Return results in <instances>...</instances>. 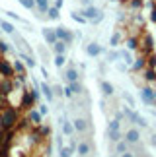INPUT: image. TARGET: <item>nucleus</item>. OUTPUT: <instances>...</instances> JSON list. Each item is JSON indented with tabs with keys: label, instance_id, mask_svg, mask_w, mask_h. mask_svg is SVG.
Instances as JSON below:
<instances>
[{
	"label": "nucleus",
	"instance_id": "dca6fc26",
	"mask_svg": "<svg viewBox=\"0 0 156 157\" xmlns=\"http://www.w3.org/2000/svg\"><path fill=\"white\" fill-rule=\"evenodd\" d=\"M72 124H74V130L76 132H80V134H86L88 132V118H82V117H76L74 120H72Z\"/></svg>",
	"mask_w": 156,
	"mask_h": 157
},
{
	"label": "nucleus",
	"instance_id": "f3484780",
	"mask_svg": "<svg viewBox=\"0 0 156 157\" xmlns=\"http://www.w3.org/2000/svg\"><path fill=\"white\" fill-rule=\"evenodd\" d=\"M154 51V39L150 35H145V39H142V54L148 56V54H152Z\"/></svg>",
	"mask_w": 156,
	"mask_h": 157
},
{
	"label": "nucleus",
	"instance_id": "8fccbe9b",
	"mask_svg": "<svg viewBox=\"0 0 156 157\" xmlns=\"http://www.w3.org/2000/svg\"><path fill=\"white\" fill-rule=\"evenodd\" d=\"M150 21L156 23V4L152 6V10H150Z\"/></svg>",
	"mask_w": 156,
	"mask_h": 157
},
{
	"label": "nucleus",
	"instance_id": "a211bd4d",
	"mask_svg": "<svg viewBox=\"0 0 156 157\" xmlns=\"http://www.w3.org/2000/svg\"><path fill=\"white\" fill-rule=\"evenodd\" d=\"M146 68V56L142 54V56H139V58H135V62L131 64V72H142Z\"/></svg>",
	"mask_w": 156,
	"mask_h": 157
},
{
	"label": "nucleus",
	"instance_id": "4c0bfd02",
	"mask_svg": "<svg viewBox=\"0 0 156 157\" xmlns=\"http://www.w3.org/2000/svg\"><path fill=\"white\" fill-rule=\"evenodd\" d=\"M12 51V47H10V43H6V41H2L0 39V56H6Z\"/></svg>",
	"mask_w": 156,
	"mask_h": 157
},
{
	"label": "nucleus",
	"instance_id": "7c9ffc66",
	"mask_svg": "<svg viewBox=\"0 0 156 157\" xmlns=\"http://www.w3.org/2000/svg\"><path fill=\"white\" fill-rule=\"evenodd\" d=\"M53 64H55L57 68H64V64H67V54H55Z\"/></svg>",
	"mask_w": 156,
	"mask_h": 157
},
{
	"label": "nucleus",
	"instance_id": "37998d69",
	"mask_svg": "<svg viewBox=\"0 0 156 157\" xmlns=\"http://www.w3.org/2000/svg\"><path fill=\"white\" fill-rule=\"evenodd\" d=\"M6 16L12 17V20H16V21H20V23H26V25H27V21H23V20H22V17L18 16V14H14V12H6Z\"/></svg>",
	"mask_w": 156,
	"mask_h": 157
},
{
	"label": "nucleus",
	"instance_id": "a878e982",
	"mask_svg": "<svg viewBox=\"0 0 156 157\" xmlns=\"http://www.w3.org/2000/svg\"><path fill=\"white\" fill-rule=\"evenodd\" d=\"M142 78H145V82H148V83L156 82V70L154 68H145L142 70Z\"/></svg>",
	"mask_w": 156,
	"mask_h": 157
},
{
	"label": "nucleus",
	"instance_id": "423d86ee",
	"mask_svg": "<svg viewBox=\"0 0 156 157\" xmlns=\"http://www.w3.org/2000/svg\"><path fill=\"white\" fill-rule=\"evenodd\" d=\"M101 14H104V12H101V10H98V8H96L94 4H90V6H86V8H82V16L86 17V20H88L90 23H92L94 20H98V17H100Z\"/></svg>",
	"mask_w": 156,
	"mask_h": 157
},
{
	"label": "nucleus",
	"instance_id": "864d4df0",
	"mask_svg": "<svg viewBox=\"0 0 156 157\" xmlns=\"http://www.w3.org/2000/svg\"><path fill=\"white\" fill-rule=\"evenodd\" d=\"M80 4H82V8H86V6L92 4V0H80Z\"/></svg>",
	"mask_w": 156,
	"mask_h": 157
},
{
	"label": "nucleus",
	"instance_id": "0eeeda50",
	"mask_svg": "<svg viewBox=\"0 0 156 157\" xmlns=\"http://www.w3.org/2000/svg\"><path fill=\"white\" fill-rule=\"evenodd\" d=\"M41 35H43V41H45V45H49V47H53L57 43V31L55 29H51V27H41Z\"/></svg>",
	"mask_w": 156,
	"mask_h": 157
},
{
	"label": "nucleus",
	"instance_id": "bb28decb",
	"mask_svg": "<svg viewBox=\"0 0 156 157\" xmlns=\"http://www.w3.org/2000/svg\"><path fill=\"white\" fill-rule=\"evenodd\" d=\"M49 6H51V0H35V8H37V12H41V14H47Z\"/></svg>",
	"mask_w": 156,
	"mask_h": 157
},
{
	"label": "nucleus",
	"instance_id": "6e6d98bb",
	"mask_svg": "<svg viewBox=\"0 0 156 157\" xmlns=\"http://www.w3.org/2000/svg\"><path fill=\"white\" fill-rule=\"evenodd\" d=\"M119 157H135V153H131V151H125V153H121Z\"/></svg>",
	"mask_w": 156,
	"mask_h": 157
},
{
	"label": "nucleus",
	"instance_id": "58836bf2",
	"mask_svg": "<svg viewBox=\"0 0 156 157\" xmlns=\"http://www.w3.org/2000/svg\"><path fill=\"white\" fill-rule=\"evenodd\" d=\"M63 97H64V99H68V101H72V99H74V91L70 89V86H68V83L63 87Z\"/></svg>",
	"mask_w": 156,
	"mask_h": 157
},
{
	"label": "nucleus",
	"instance_id": "412c9836",
	"mask_svg": "<svg viewBox=\"0 0 156 157\" xmlns=\"http://www.w3.org/2000/svg\"><path fill=\"white\" fill-rule=\"evenodd\" d=\"M76 151H78V155H80V157H88V155H90V142L82 140V142L76 146Z\"/></svg>",
	"mask_w": 156,
	"mask_h": 157
},
{
	"label": "nucleus",
	"instance_id": "f704fd0d",
	"mask_svg": "<svg viewBox=\"0 0 156 157\" xmlns=\"http://www.w3.org/2000/svg\"><path fill=\"white\" fill-rule=\"evenodd\" d=\"M119 130H121V120H117V118L109 120V124H107V132H119Z\"/></svg>",
	"mask_w": 156,
	"mask_h": 157
},
{
	"label": "nucleus",
	"instance_id": "680f3d73",
	"mask_svg": "<svg viewBox=\"0 0 156 157\" xmlns=\"http://www.w3.org/2000/svg\"><path fill=\"white\" fill-rule=\"evenodd\" d=\"M154 97H156V89H154Z\"/></svg>",
	"mask_w": 156,
	"mask_h": 157
},
{
	"label": "nucleus",
	"instance_id": "393cba45",
	"mask_svg": "<svg viewBox=\"0 0 156 157\" xmlns=\"http://www.w3.org/2000/svg\"><path fill=\"white\" fill-rule=\"evenodd\" d=\"M47 20H51V21L61 20V10L55 8V6H49V10H47Z\"/></svg>",
	"mask_w": 156,
	"mask_h": 157
},
{
	"label": "nucleus",
	"instance_id": "1a4fd4ad",
	"mask_svg": "<svg viewBox=\"0 0 156 157\" xmlns=\"http://www.w3.org/2000/svg\"><path fill=\"white\" fill-rule=\"evenodd\" d=\"M123 140L129 144V146H137V144L141 142V132L137 130V128H129L127 132H125V136H123Z\"/></svg>",
	"mask_w": 156,
	"mask_h": 157
},
{
	"label": "nucleus",
	"instance_id": "6e6552de",
	"mask_svg": "<svg viewBox=\"0 0 156 157\" xmlns=\"http://www.w3.org/2000/svg\"><path fill=\"white\" fill-rule=\"evenodd\" d=\"M139 95H141V101H142L145 105H152L154 101H156V97H154V89H152L150 86H145V87L141 89Z\"/></svg>",
	"mask_w": 156,
	"mask_h": 157
},
{
	"label": "nucleus",
	"instance_id": "2f4dec72",
	"mask_svg": "<svg viewBox=\"0 0 156 157\" xmlns=\"http://www.w3.org/2000/svg\"><path fill=\"white\" fill-rule=\"evenodd\" d=\"M119 43H121V33L115 31V33H113L111 37H109V47H111V49H117Z\"/></svg>",
	"mask_w": 156,
	"mask_h": 157
},
{
	"label": "nucleus",
	"instance_id": "c756f323",
	"mask_svg": "<svg viewBox=\"0 0 156 157\" xmlns=\"http://www.w3.org/2000/svg\"><path fill=\"white\" fill-rule=\"evenodd\" d=\"M0 29H2L4 33H8V35H14V33H16L14 25H12L10 21H4V20H0Z\"/></svg>",
	"mask_w": 156,
	"mask_h": 157
},
{
	"label": "nucleus",
	"instance_id": "a18cd8bd",
	"mask_svg": "<svg viewBox=\"0 0 156 157\" xmlns=\"http://www.w3.org/2000/svg\"><path fill=\"white\" fill-rule=\"evenodd\" d=\"M37 111H39V113H41V114H43V117H45V114L49 113V107H47L45 103H39V105H37Z\"/></svg>",
	"mask_w": 156,
	"mask_h": 157
},
{
	"label": "nucleus",
	"instance_id": "bf43d9fd",
	"mask_svg": "<svg viewBox=\"0 0 156 157\" xmlns=\"http://www.w3.org/2000/svg\"><path fill=\"white\" fill-rule=\"evenodd\" d=\"M0 134H4V128H2V120H0Z\"/></svg>",
	"mask_w": 156,
	"mask_h": 157
},
{
	"label": "nucleus",
	"instance_id": "f8f14e48",
	"mask_svg": "<svg viewBox=\"0 0 156 157\" xmlns=\"http://www.w3.org/2000/svg\"><path fill=\"white\" fill-rule=\"evenodd\" d=\"M74 124L70 122L68 118H61V134L63 136H67V138H72V134H74Z\"/></svg>",
	"mask_w": 156,
	"mask_h": 157
},
{
	"label": "nucleus",
	"instance_id": "3c124183",
	"mask_svg": "<svg viewBox=\"0 0 156 157\" xmlns=\"http://www.w3.org/2000/svg\"><path fill=\"white\" fill-rule=\"evenodd\" d=\"M63 87H64V86H53V91H55V95H63Z\"/></svg>",
	"mask_w": 156,
	"mask_h": 157
},
{
	"label": "nucleus",
	"instance_id": "4be33fe9",
	"mask_svg": "<svg viewBox=\"0 0 156 157\" xmlns=\"http://www.w3.org/2000/svg\"><path fill=\"white\" fill-rule=\"evenodd\" d=\"M119 52H121V58H123V62H125V64H127L129 68H131V64L135 62V58H133V51H129V49H121Z\"/></svg>",
	"mask_w": 156,
	"mask_h": 157
},
{
	"label": "nucleus",
	"instance_id": "2eb2a0df",
	"mask_svg": "<svg viewBox=\"0 0 156 157\" xmlns=\"http://www.w3.org/2000/svg\"><path fill=\"white\" fill-rule=\"evenodd\" d=\"M39 87H41V95H43V97L49 101V103H53V101H55V91H53V87H51L47 82H41Z\"/></svg>",
	"mask_w": 156,
	"mask_h": 157
},
{
	"label": "nucleus",
	"instance_id": "4468645a",
	"mask_svg": "<svg viewBox=\"0 0 156 157\" xmlns=\"http://www.w3.org/2000/svg\"><path fill=\"white\" fill-rule=\"evenodd\" d=\"M18 58H20V60H23V64H26L27 68H35V66H37V62H35V58H33L29 52L22 51V49H18Z\"/></svg>",
	"mask_w": 156,
	"mask_h": 157
},
{
	"label": "nucleus",
	"instance_id": "052dcab7",
	"mask_svg": "<svg viewBox=\"0 0 156 157\" xmlns=\"http://www.w3.org/2000/svg\"><path fill=\"white\" fill-rule=\"evenodd\" d=\"M107 2H117V0H107Z\"/></svg>",
	"mask_w": 156,
	"mask_h": 157
},
{
	"label": "nucleus",
	"instance_id": "ea45409f",
	"mask_svg": "<svg viewBox=\"0 0 156 157\" xmlns=\"http://www.w3.org/2000/svg\"><path fill=\"white\" fill-rule=\"evenodd\" d=\"M107 138L113 142V144H117L119 140H123V136H121V130L119 132H107Z\"/></svg>",
	"mask_w": 156,
	"mask_h": 157
},
{
	"label": "nucleus",
	"instance_id": "4d7b16f0",
	"mask_svg": "<svg viewBox=\"0 0 156 157\" xmlns=\"http://www.w3.org/2000/svg\"><path fill=\"white\" fill-rule=\"evenodd\" d=\"M41 74H43V78H49V72H47V68H45V66L41 68Z\"/></svg>",
	"mask_w": 156,
	"mask_h": 157
},
{
	"label": "nucleus",
	"instance_id": "5fc2aeb1",
	"mask_svg": "<svg viewBox=\"0 0 156 157\" xmlns=\"http://www.w3.org/2000/svg\"><path fill=\"white\" fill-rule=\"evenodd\" d=\"M150 146H152V147H156V134H152V136H150Z\"/></svg>",
	"mask_w": 156,
	"mask_h": 157
},
{
	"label": "nucleus",
	"instance_id": "7ed1b4c3",
	"mask_svg": "<svg viewBox=\"0 0 156 157\" xmlns=\"http://www.w3.org/2000/svg\"><path fill=\"white\" fill-rule=\"evenodd\" d=\"M0 78H16L14 64L10 60H6L4 56H0Z\"/></svg>",
	"mask_w": 156,
	"mask_h": 157
},
{
	"label": "nucleus",
	"instance_id": "79ce46f5",
	"mask_svg": "<svg viewBox=\"0 0 156 157\" xmlns=\"http://www.w3.org/2000/svg\"><path fill=\"white\" fill-rule=\"evenodd\" d=\"M20 4L26 10H35V0H20Z\"/></svg>",
	"mask_w": 156,
	"mask_h": 157
},
{
	"label": "nucleus",
	"instance_id": "e433bc0d",
	"mask_svg": "<svg viewBox=\"0 0 156 157\" xmlns=\"http://www.w3.org/2000/svg\"><path fill=\"white\" fill-rule=\"evenodd\" d=\"M72 153H74V147H61V149H59V157H72Z\"/></svg>",
	"mask_w": 156,
	"mask_h": 157
},
{
	"label": "nucleus",
	"instance_id": "f03ea898",
	"mask_svg": "<svg viewBox=\"0 0 156 157\" xmlns=\"http://www.w3.org/2000/svg\"><path fill=\"white\" fill-rule=\"evenodd\" d=\"M35 105V99L31 97V93H29V89H26V91L20 93V103H18V107L22 109V111H29V109H33Z\"/></svg>",
	"mask_w": 156,
	"mask_h": 157
},
{
	"label": "nucleus",
	"instance_id": "ddd939ff",
	"mask_svg": "<svg viewBox=\"0 0 156 157\" xmlns=\"http://www.w3.org/2000/svg\"><path fill=\"white\" fill-rule=\"evenodd\" d=\"M86 54H88L90 58H98L100 54H104V49H101V47L96 43V41H92V43L86 45Z\"/></svg>",
	"mask_w": 156,
	"mask_h": 157
},
{
	"label": "nucleus",
	"instance_id": "de8ad7c7",
	"mask_svg": "<svg viewBox=\"0 0 156 157\" xmlns=\"http://www.w3.org/2000/svg\"><path fill=\"white\" fill-rule=\"evenodd\" d=\"M63 138H64L63 134H59V136H57V140H55V144H57V147H59V149H61V147L64 146V142H63Z\"/></svg>",
	"mask_w": 156,
	"mask_h": 157
},
{
	"label": "nucleus",
	"instance_id": "b1692460",
	"mask_svg": "<svg viewBox=\"0 0 156 157\" xmlns=\"http://www.w3.org/2000/svg\"><path fill=\"white\" fill-rule=\"evenodd\" d=\"M51 49H53V52H55V54H67V49H68V45L64 43V41H57V43L53 45Z\"/></svg>",
	"mask_w": 156,
	"mask_h": 157
},
{
	"label": "nucleus",
	"instance_id": "39448f33",
	"mask_svg": "<svg viewBox=\"0 0 156 157\" xmlns=\"http://www.w3.org/2000/svg\"><path fill=\"white\" fill-rule=\"evenodd\" d=\"M55 31H57V39H59V41H64L67 45H72V43H74V33L70 31L68 27L59 25V27L55 29Z\"/></svg>",
	"mask_w": 156,
	"mask_h": 157
},
{
	"label": "nucleus",
	"instance_id": "473e14b6",
	"mask_svg": "<svg viewBox=\"0 0 156 157\" xmlns=\"http://www.w3.org/2000/svg\"><path fill=\"white\" fill-rule=\"evenodd\" d=\"M129 147H131V146H129V144L125 142V140H119V142L115 144V151H117L119 155L125 153V151H129Z\"/></svg>",
	"mask_w": 156,
	"mask_h": 157
},
{
	"label": "nucleus",
	"instance_id": "49530a36",
	"mask_svg": "<svg viewBox=\"0 0 156 157\" xmlns=\"http://www.w3.org/2000/svg\"><path fill=\"white\" fill-rule=\"evenodd\" d=\"M39 54H41V58H43L45 62H49V54H47V51L43 49V47H39Z\"/></svg>",
	"mask_w": 156,
	"mask_h": 157
},
{
	"label": "nucleus",
	"instance_id": "f257e3e1",
	"mask_svg": "<svg viewBox=\"0 0 156 157\" xmlns=\"http://www.w3.org/2000/svg\"><path fill=\"white\" fill-rule=\"evenodd\" d=\"M0 120H2V128H4V132H12L18 124H20V120H22V117H20V109L14 107V105H10V103L4 105L2 109H0Z\"/></svg>",
	"mask_w": 156,
	"mask_h": 157
},
{
	"label": "nucleus",
	"instance_id": "c9c22d12",
	"mask_svg": "<svg viewBox=\"0 0 156 157\" xmlns=\"http://www.w3.org/2000/svg\"><path fill=\"white\" fill-rule=\"evenodd\" d=\"M127 6L129 10H141L145 6V0H127Z\"/></svg>",
	"mask_w": 156,
	"mask_h": 157
},
{
	"label": "nucleus",
	"instance_id": "c85d7f7f",
	"mask_svg": "<svg viewBox=\"0 0 156 157\" xmlns=\"http://www.w3.org/2000/svg\"><path fill=\"white\" fill-rule=\"evenodd\" d=\"M70 17H72L76 23H80V25H86V23H88V20L82 16V12H76V10H74V12H70Z\"/></svg>",
	"mask_w": 156,
	"mask_h": 157
},
{
	"label": "nucleus",
	"instance_id": "a19ab883",
	"mask_svg": "<svg viewBox=\"0 0 156 157\" xmlns=\"http://www.w3.org/2000/svg\"><path fill=\"white\" fill-rule=\"evenodd\" d=\"M68 86H70V89L74 91V95H82L84 89H82V86H80V82H72V83H68Z\"/></svg>",
	"mask_w": 156,
	"mask_h": 157
},
{
	"label": "nucleus",
	"instance_id": "13d9d810",
	"mask_svg": "<svg viewBox=\"0 0 156 157\" xmlns=\"http://www.w3.org/2000/svg\"><path fill=\"white\" fill-rule=\"evenodd\" d=\"M0 157H4V147L0 146Z\"/></svg>",
	"mask_w": 156,
	"mask_h": 157
},
{
	"label": "nucleus",
	"instance_id": "cd10ccee",
	"mask_svg": "<svg viewBox=\"0 0 156 157\" xmlns=\"http://www.w3.org/2000/svg\"><path fill=\"white\" fill-rule=\"evenodd\" d=\"M35 132L41 136V138H49L51 136V126H45V124H39V126H33Z\"/></svg>",
	"mask_w": 156,
	"mask_h": 157
},
{
	"label": "nucleus",
	"instance_id": "72a5a7b5",
	"mask_svg": "<svg viewBox=\"0 0 156 157\" xmlns=\"http://www.w3.org/2000/svg\"><path fill=\"white\" fill-rule=\"evenodd\" d=\"M121 60V52L115 51V49H111L109 52H107V62H119Z\"/></svg>",
	"mask_w": 156,
	"mask_h": 157
},
{
	"label": "nucleus",
	"instance_id": "c03bdc74",
	"mask_svg": "<svg viewBox=\"0 0 156 157\" xmlns=\"http://www.w3.org/2000/svg\"><path fill=\"white\" fill-rule=\"evenodd\" d=\"M123 99L129 103V107H131V109L135 107V99H133V95H131V93H123Z\"/></svg>",
	"mask_w": 156,
	"mask_h": 157
},
{
	"label": "nucleus",
	"instance_id": "6ab92c4d",
	"mask_svg": "<svg viewBox=\"0 0 156 157\" xmlns=\"http://www.w3.org/2000/svg\"><path fill=\"white\" fill-rule=\"evenodd\" d=\"M12 64H14V72L16 76H27V66L23 64V60H12Z\"/></svg>",
	"mask_w": 156,
	"mask_h": 157
},
{
	"label": "nucleus",
	"instance_id": "aec40b11",
	"mask_svg": "<svg viewBox=\"0 0 156 157\" xmlns=\"http://www.w3.org/2000/svg\"><path fill=\"white\" fill-rule=\"evenodd\" d=\"M100 89L104 93V97H113V93H115V87L109 82H100Z\"/></svg>",
	"mask_w": 156,
	"mask_h": 157
},
{
	"label": "nucleus",
	"instance_id": "e2e57ef3",
	"mask_svg": "<svg viewBox=\"0 0 156 157\" xmlns=\"http://www.w3.org/2000/svg\"><path fill=\"white\" fill-rule=\"evenodd\" d=\"M18 2H20V0H18Z\"/></svg>",
	"mask_w": 156,
	"mask_h": 157
},
{
	"label": "nucleus",
	"instance_id": "20e7f679",
	"mask_svg": "<svg viewBox=\"0 0 156 157\" xmlns=\"http://www.w3.org/2000/svg\"><path fill=\"white\" fill-rule=\"evenodd\" d=\"M14 91H16V87H14V78H0V93H2L6 99H8Z\"/></svg>",
	"mask_w": 156,
	"mask_h": 157
},
{
	"label": "nucleus",
	"instance_id": "603ef678",
	"mask_svg": "<svg viewBox=\"0 0 156 157\" xmlns=\"http://www.w3.org/2000/svg\"><path fill=\"white\" fill-rule=\"evenodd\" d=\"M63 4H64V0H55V4H53V6H55V8H59V10H61V8H63Z\"/></svg>",
	"mask_w": 156,
	"mask_h": 157
},
{
	"label": "nucleus",
	"instance_id": "5701e85b",
	"mask_svg": "<svg viewBox=\"0 0 156 157\" xmlns=\"http://www.w3.org/2000/svg\"><path fill=\"white\" fill-rule=\"evenodd\" d=\"M125 49H129V51H139V47H141V41L137 39V37H133V35H131V37H127V41H125Z\"/></svg>",
	"mask_w": 156,
	"mask_h": 157
},
{
	"label": "nucleus",
	"instance_id": "9b49d317",
	"mask_svg": "<svg viewBox=\"0 0 156 157\" xmlns=\"http://www.w3.org/2000/svg\"><path fill=\"white\" fill-rule=\"evenodd\" d=\"M63 78H64V82H67V83H72V82H78V80H80V72H78V70L74 68L72 64H70L68 68L64 70Z\"/></svg>",
	"mask_w": 156,
	"mask_h": 157
},
{
	"label": "nucleus",
	"instance_id": "9d476101",
	"mask_svg": "<svg viewBox=\"0 0 156 157\" xmlns=\"http://www.w3.org/2000/svg\"><path fill=\"white\" fill-rule=\"evenodd\" d=\"M27 120H29V124H31V126H39V124H43V114L33 107V109H29V111H27Z\"/></svg>",
	"mask_w": 156,
	"mask_h": 157
},
{
	"label": "nucleus",
	"instance_id": "09e8293b",
	"mask_svg": "<svg viewBox=\"0 0 156 157\" xmlns=\"http://www.w3.org/2000/svg\"><path fill=\"white\" fill-rule=\"evenodd\" d=\"M115 64H117V68L121 70V72H127V70H129V66L125 64V62H121V60H119V62H115Z\"/></svg>",
	"mask_w": 156,
	"mask_h": 157
}]
</instances>
